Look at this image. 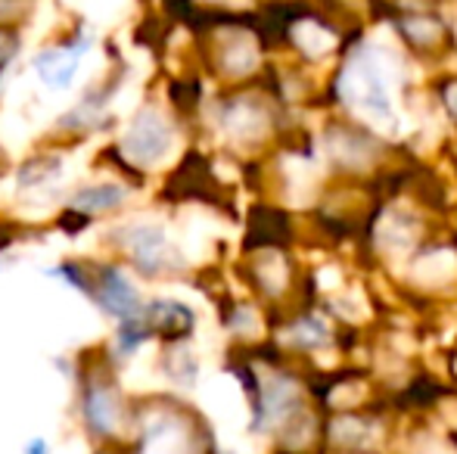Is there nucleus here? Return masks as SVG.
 <instances>
[{"mask_svg": "<svg viewBox=\"0 0 457 454\" xmlns=\"http://www.w3.org/2000/svg\"><path fill=\"white\" fill-rule=\"evenodd\" d=\"M339 94L345 97V103H352L377 125H389L392 121L389 72H386V60L377 50H361L349 62L343 81H339Z\"/></svg>", "mask_w": 457, "mask_h": 454, "instance_id": "1", "label": "nucleus"}, {"mask_svg": "<svg viewBox=\"0 0 457 454\" xmlns=\"http://www.w3.org/2000/svg\"><path fill=\"white\" fill-rule=\"evenodd\" d=\"M121 150L134 165H156L171 150V128L156 110H144L131 121Z\"/></svg>", "mask_w": 457, "mask_h": 454, "instance_id": "2", "label": "nucleus"}, {"mask_svg": "<svg viewBox=\"0 0 457 454\" xmlns=\"http://www.w3.org/2000/svg\"><path fill=\"white\" fill-rule=\"evenodd\" d=\"M85 54H87V41L75 44V47H69V50H47V54H41L35 60L37 78H41L47 87L66 91V87L75 81V75H79Z\"/></svg>", "mask_w": 457, "mask_h": 454, "instance_id": "3", "label": "nucleus"}, {"mask_svg": "<svg viewBox=\"0 0 457 454\" xmlns=\"http://www.w3.org/2000/svg\"><path fill=\"white\" fill-rule=\"evenodd\" d=\"M125 246L137 259L144 271H159L169 265V240L159 227H131L125 236Z\"/></svg>", "mask_w": 457, "mask_h": 454, "instance_id": "4", "label": "nucleus"}, {"mask_svg": "<svg viewBox=\"0 0 457 454\" xmlns=\"http://www.w3.org/2000/svg\"><path fill=\"white\" fill-rule=\"evenodd\" d=\"M100 302L106 305L112 315L125 318V321L140 318V296L131 286V280H128L121 271H106V277H103V290H100Z\"/></svg>", "mask_w": 457, "mask_h": 454, "instance_id": "5", "label": "nucleus"}, {"mask_svg": "<svg viewBox=\"0 0 457 454\" xmlns=\"http://www.w3.org/2000/svg\"><path fill=\"white\" fill-rule=\"evenodd\" d=\"M146 327L159 330V334H169V336H184L187 330L193 327V315L190 309L178 302H153L146 309Z\"/></svg>", "mask_w": 457, "mask_h": 454, "instance_id": "6", "label": "nucleus"}, {"mask_svg": "<svg viewBox=\"0 0 457 454\" xmlns=\"http://www.w3.org/2000/svg\"><path fill=\"white\" fill-rule=\"evenodd\" d=\"M125 200V190L115 187V184H94V187H85L72 196V209L75 212H106V209H115L119 202Z\"/></svg>", "mask_w": 457, "mask_h": 454, "instance_id": "7", "label": "nucleus"}, {"mask_svg": "<svg viewBox=\"0 0 457 454\" xmlns=\"http://www.w3.org/2000/svg\"><path fill=\"white\" fill-rule=\"evenodd\" d=\"M87 417H91V424L96 426V430L112 433L115 424H119V405H115L112 392H106V389H94L91 399H87Z\"/></svg>", "mask_w": 457, "mask_h": 454, "instance_id": "8", "label": "nucleus"}, {"mask_svg": "<svg viewBox=\"0 0 457 454\" xmlns=\"http://www.w3.org/2000/svg\"><path fill=\"white\" fill-rule=\"evenodd\" d=\"M60 169H62V159H56V156L31 159V162L19 171V184H22V187H41V184L56 181Z\"/></svg>", "mask_w": 457, "mask_h": 454, "instance_id": "9", "label": "nucleus"}, {"mask_svg": "<svg viewBox=\"0 0 457 454\" xmlns=\"http://www.w3.org/2000/svg\"><path fill=\"white\" fill-rule=\"evenodd\" d=\"M293 37L308 56H320V54H327V50L333 47V35L320 29V25H314V22H299L293 29Z\"/></svg>", "mask_w": 457, "mask_h": 454, "instance_id": "10", "label": "nucleus"}, {"mask_svg": "<svg viewBox=\"0 0 457 454\" xmlns=\"http://www.w3.org/2000/svg\"><path fill=\"white\" fill-rule=\"evenodd\" d=\"M146 454H184V436L178 430H159L153 433Z\"/></svg>", "mask_w": 457, "mask_h": 454, "instance_id": "11", "label": "nucleus"}, {"mask_svg": "<svg viewBox=\"0 0 457 454\" xmlns=\"http://www.w3.org/2000/svg\"><path fill=\"white\" fill-rule=\"evenodd\" d=\"M230 128H234L237 134H253L262 128V115L255 110H249V106H237V110L230 112Z\"/></svg>", "mask_w": 457, "mask_h": 454, "instance_id": "12", "label": "nucleus"}, {"mask_svg": "<svg viewBox=\"0 0 457 454\" xmlns=\"http://www.w3.org/2000/svg\"><path fill=\"white\" fill-rule=\"evenodd\" d=\"M255 66V50L249 47V44H243V47H234L228 54V69L230 72H249V69Z\"/></svg>", "mask_w": 457, "mask_h": 454, "instance_id": "13", "label": "nucleus"}, {"mask_svg": "<svg viewBox=\"0 0 457 454\" xmlns=\"http://www.w3.org/2000/svg\"><path fill=\"white\" fill-rule=\"evenodd\" d=\"M295 340H302V343H324V336H327V330H324V324H318V321H308V324H302L299 330H295Z\"/></svg>", "mask_w": 457, "mask_h": 454, "instance_id": "14", "label": "nucleus"}, {"mask_svg": "<svg viewBox=\"0 0 457 454\" xmlns=\"http://www.w3.org/2000/svg\"><path fill=\"white\" fill-rule=\"evenodd\" d=\"M79 10H85V12H94V16H100L106 6H112V0H72Z\"/></svg>", "mask_w": 457, "mask_h": 454, "instance_id": "15", "label": "nucleus"}, {"mask_svg": "<svg viewBox=\"0 0 457 454\" xmlns=\"http://www.w3.org/2000/svg\"><path fill=\"white\" fill-rule=\"evenodd\" d=\"M411 35H417V37H433L436 35V25H427L420 19V22H411Z\"/></svg>", "mask_w": 457, "mask_h": 454, "instance_id": "16", "label": "nucleus"}, {"mask_svg": "<svg viewBox=\"0 0 457 454\" xmlns=\"http://www.w3.org/2000/svg\"><path fill=\"white\" fill-rule=\"evenodd\" d=\"M25 454H47V442H44V439H31V442L25 445Z\"/></svg>", "mask_w": 457, "mask_h": 454, "instance_id": "17", "label": "nucleus"}, {"mask_svg": "<svg viewBox=\"0 0 457 454\" xmlns=\"http://www.w3.org/2000/svg\"><path fill=\"white\" fill-rule=\"evenodd\" d=\"M10 54H12L10 41H6V37L0 35V66H4V62H6V56H10Z\"/></svg>", "mask_w": 457, "mask_h": 454, "instance_id": "18", "label": "nucleus"}, {"mask_svg": "<svg viewBox=\"0 0 457 454\" xmlns=\"http://www.w3.org/2000/svg\"><path fill=\"white\" fill-rule=\"evenodd\" d=\"M448 103H452V110L457 112V85L448 87Z\"/></svg>", "mask_w": 457, "mask_h": 454, "instance_id": "19", "label": "nucleus"}]
</instances>
